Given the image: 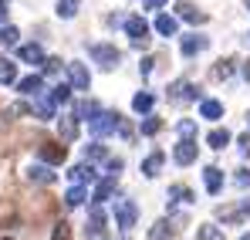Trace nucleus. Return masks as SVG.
<instances>
[{
	"label": "nucleus",
	"mask_w": 250,
	"mask_h": 240,
	"mask_svg": "<svg viewBox=\"0 0 250 240\" xmlns=\"http://www.w3.org/2000/svg\"><path fill=\"white\" fill-rule=\"evenodd\" d=\"M88 54L105 68V71H112V68H119V61H122V51L115 47V44H88Z\"/></svg>",
	"instance_id": "nucleus-1"
},
{
	"label": "nucleus",
	"mask_w": 250,
	"mask_h": 240,
	"mask_svg": "<svg viewBox=\"0 0 250 240\" xmlns=\"http://www.w3.org/2000/svg\"><path fill=\"white\" fill-rule=\"evenodd\" d=\"M115 122H119V112H95L91 119H88V132L95 135V139H105V135H112L115 132Z\"/></svg>",
	"instance_id": "nucleus-2"
},
{
	"label": "nucleus",
	"mask_w": 250,
	"mask_h": 240,
	"mask_svg": "<svg viewBox=\"0 0 250 240\" xmlns=\"http://www.w3.org/2000/svg\"><path fill=\"white\" fill-rule=\"evenodd\" d=\"M196 98H203V95L193 81H172L169 85V102L172 105H186V102H196Z\"/></svg>",
	"instance_id": "nucleus-3"
},
{
	"label": "nucleus",
	"mask_w": 250,
	"mask_h": 240,
	"mask_svg": "<svg viewBox=\"0 0 250 240\" xmlns=\"http://www.w3.org/2000/svg\"><path fill=\"white\" fill-rule=\"evenodd\" d=\"M88 237L91 240H108L105 234V210H102V203H91V210H88Z\"/></svg>",
	"instance_id": "nucleus-4"
},
{
	"label": "nucleus",
	"mask_w": 250,
	"mask_h": 240,
	"mask_svg": "<svg viewBox=\"0 0 250 240\" xmlns=\"http://www.w3.org/2000/svg\"><path fill=\"white\" fill-rule=\"evenodd\" d=\"M135 220H139V206L132 200H115V223L122 227L125 234L135 227Z\"/></svg>",
	"instance_id": "nucleus-5"
},
{
	"label": "nucleus",
	"mask_w": 250,
	"mask_h": 240,
	"mask_svg": "<svg viewBox=\"0 0 250 240\" xmlns=\"http://www.w3.org/2000/svg\"><path fill=\"white\" fill-rule=\"evenodd\" d=\"M125 34L132 38L135 47H149V24L142 17H125Z\"/></svg>",
	"instance_id": "nucleus-6"
},
{
	"label": "nucleus",
	"mask_w": 250,
	"mask_h": 240,
	"mask_svg": "<svg viewBox=\"0 0 250 240\" xmlns=\"http://www.w3.org/2000/svg\"><path fill=\"white\" fill-rule=\"evenodd\" d=\"M216 217L223 223H244L250 217V200H240L237 206H216Z\"/></svg>",
	"instance_id": "nucleus-7"
},
{
	"label": "nucleus",
	"mask_w": 250,
	"mask_h": 240,
	"mask_svg": "<svg viewBox=\"0 0 250 240\" xmlns=\"http://www.w3.org/2000/svg\"><path fill=\"white\" fill-rule=\"evenodd\" d=\"M176 17H179V21H189V24H207L209 21L207 10H200V7L189 3V0H179V3H176Z\"/></svg>",
	"instance_id": "nucleus-8"
},
{
	"label": "nucleus",
	"mask_w": 250,
	"mask_h": 240,
	"mask_svg": "<svg viewBox=\"0 0 250 240\" xmlns=\"http://www.w3.org/2000/svg\"><path fill=\"white\" fill-rule=\"evenodd\" d=\"M38 156H41V162H47V166H61V162L68 159V149H64L61 142H44L41 149H38Z\"/></svg>",
	"instance_id": "nucleus-9"
},
{
	"label": "nucleus",
	"mask_w": 250,
	"mask_h": 240,
	"mask_svg": "<svg viewBox=\"0 0 250 240\" xmlns=\"http://www.w3.org/2000/svg\"><path fill=\"white\" fill-rule=\"evenodd\" d=\"M172 159L179 162V166L196 162V142H193V139H179V142H176V149H172Z\"/></svg>",
	"instance_id": "nucleus-10"
},
{
	"label": "nucleus",
	"mask_w": 250,
	"mask_h": 240,
	"mask_svg": "<svg viewBox=\"0 0 250 240\" xmlns=\"http://www.w3.org/2000/svg\"><path fill=\"white\" fill-rule=\"evenodd\" d=\"M179 47H183L186 58H193V54H200V51L209 47V38H203V34H186V38L179 41Z\"/></svg>",
	"instance_id": "nucleus-11"
},
{
	"label": "nucleus",
	"mask_w": 250,
	"mask_h": 240,
	"mask_svg": "<svg viewBox=\"0 0 250 240\" xmlns=\"http://www.w3.org/2000/svg\"><path fill=\"white\" fill-rule=\"evenodd\" d=\"M68 78H71V85H75L78 91H88V85H91L88 68H84V65H78V61H71V65H68Z\"/></svg>",
	"instance_id": "nucleus-12"
},
{
	"label": "nucleus",
	"mask_w": 250,
	"mask_h": 240,
	"mask_svg": "<svg viewBox=\"0 0 250 240\" xmlns=\"http://www.w3.org/2000/svg\"><path fill=\"white\" fill-rule=\"evenodd\" d=\"M31 112H34L38 119H54V102H51V95L38 91V95H34V105H31Z\"/></svg>",
	"instance_id": "nucleus-13"
},
{
	"label": "nucleus",
	"mask_w": 250,
	"mask_h": 240,
	"mask_svg": "<svg viewBox=\"0 0 250 240\" xmlns=\"http://www.w3.org/2000/svg\"><path fill=\"white\" fill-rule=\"evenodd\" d=\"M115 186H119V176H112V173H108L105 179H98V186H95V196H91V200H95V203H105L112 193H115Z\"/></svg>",
	"instance_id": "nucleus-14"
},
{
	"label": "nucleus",
	"mask_w": 250,
	"mask_h": 240,
	"mask_svg": "<svg viewBox=\"0 0 250 240\" xmlns=\"http://www.w3.org/2000/svg\"><path fill=\"white\" fill-rule=\"evenodd\" d=\"M203 183H207V193H220L223 190V169H216V166H207L203 169Z\"/></svg>",
	"instance_id": "nucleus-15"
},
{
	"label": "nucleus",
	"mask_w": 250,
	"mask_h": 240,
	"mask_svg": "<svg viewBox=\"0 0 250 240\" xmlns=\"http://www.w3.org/2000/svg\"><path fill=\"white\" fill-rule=\"evenodd\" d=\"M176 230H179V227L172 223V217H169V220H156L152 230H149V240H169Z\"/></svg>",
	"instance_id": "nucleus-16"
},
{
	"label": "nucleus",
	"mask_w": 250,
	"mask_h": 240,
	"mask_svg": "<svg viewBox=\"0 0 250 240\" xmlns=\"http://www.w3.org/2000/svg\"><path fill=\"white\" fill-rule=\"evenodd\" d=\"M17 58L27 61V65H41L44 51H41V44H21V47H17Z\"/></svg>",
	"instance_id": "nucleus-17"
},
{
	"label": "nucleus",
	"mask_w": 250,
	"mask_h": 240,
	"mask_svg": "<svg viewBox=\"0 0 250 240\" xmlns=\"http://www.w3.org/2000/svg\"><path fill=\"white\" fill-rule=\"evenodd\" d=\"M58 132H61V142H75L78 139V119L75 115H64L58 122Z\"/></svg>",
	"instance_id": "nucleus-18"
},
{
	"label": "nucleus",
	"mask_w": 250,
	"mask_h": 240,
	"mask_svg": "<svg viewBox=\"0 0 250 240\" xmlns=\"http://www.w3.org/2000/svg\"><path fill=\"white\" fill-rule=\"evenodd\" d=\"M27 179L31 183H41V186H51L54 183V173L47 169V162L44 166H27Z\"/></svg>",
	"instance_id": "nucleus-19"
},
{
	"label": "nucleus",
	"mask_w": 250,
	"mask_h": 240,
	"mask_svg": "<svg viewBox=\"0 0 250 240\" xmlns=\"http://www.w3.org/2000/svg\"><path fill=\"white\" fill-rule=\"evenodd\" d=\"M233 65H237L233 58H220V61L213 65V71H209V75H213V81H227V78H233Z\"/></svg>",
	"instance_id": "nucleus-20"
},
{
	"label": "nucleus",
	"mask_w": 250,
	"mask_h": 240,
	"mask_svg": "<svg viewBox=\"0 0 250 240\" xmlns=\"http://www.w3.org/2000/svg\"><path fill=\"white\" fill-rule=\"evenodd\" d=\"M152 105H156V95H152V91H139V95L132 98V109H135L139 115H149Z\"/></svg>",
	"instance_id": "nucleus-21"
},
{
	"label": "nucleus",
	"mask_w": 250,
	"mask_h": 240,
	"mask_svg": "<svg viewBox=\"0 0 250 240\" xmlns=\"http://www.w3.org/2000/svg\"><path fill=\"white\" fill-rule=\"evenodd\" d=\"M68 179L71 183H91L95 179V169H91V162H82V166H75V169H68Z\"/></svg>",
	"instance_id": "nucleus-22"
},
{
	"label": "nucleus",
	"mask_w": 250,
	"mask_h": 240,
	"mask_svg": "<svg viewBox=\"0 0 250 240\" xmlns=\"http://www.w3.org/2000/svg\"><path fill=\"white\" fill-rule=\"evenodd\" d=\"M200 115L209 119V122H216L220 115H223V102H216V98H203V102H200Z\"/></svg>",
	"instance_id": "nucleus-23"
},
{
	"label": "nucleus",
	"mask_w": 250,
	"mask_h": 240,
	"mask_svg": "<svg viewBox=\"0 0 250 240\" xmlns=\"http://www.w3.org/2000/svg\"><path fill=\"white\" fill-rule=\"evenodd\" d=\"M156 31H159L163 38H176L179 24H176V17H169V14H159V17H156Z\"/></svg>",
	"instance_id": "nucleus-24"
},
{
	"label": "nucleus",
	"mask_w": 250,
	"mask_h": 240,
	"mask_svg": "<svg viewBox=\"0 0 250 240\" xmlns=\"http://www.w3.org/2000/svg\"><path fill=\"white\" fill-rule=\"evenodd\" d=\"M41 88H44L41 75H31V78H21V81H17V91H21V95H38Z\"/></svg>",
	"instance_id": "nucleus-25"
},
{
	"label": "nucleus",
	"mask_w": 250,
	"mask_h": 240,
	"mask_svg": "<svg viewBox=\"0 0 250 240\" xmlns=\"http://www.w3.org/2000/svg\"><path fill=\"white\" fill-rule=\"evenodd\" d=\"M193 190L189 186H183V183H176V186H169V203H193Z\"/></svg>",
	"instance_id": "nucleus-26"
},
{
	"label": "nucleus",
	"mask_w": 250,
	"mask_h": 240,
	"mask_svg": "<svg viewBox=\"0 0 250 240\" xmlns=\"http://www.w3.org/2000/svg\"><path fill=\"white\" fill-rule=\"evenodd\" d=\"M163 162H166V153H159V149H156L149 159L142 162V173H146V176H156V173L163 169Z\"/></svg>",
	"instance_id": "nucleus-27"
},
{
	"label": "nucleus",
	"mask_w": 250,
	"mask_h": 240,
	"mask_svg": "<svg viewBox=\"0 0 250 240\" xmlns=\"http://www.w3.org/2000/svg\"><path fill=\"white\" fill-rule=\"evenodd\" d=\"M14 81H17V65L0 58V85H14Z\"/></svg>",
	"instance_id": "nucleus-28"
},
{
	"label": "nucleus",
	"mask_w": 250,
	"mask_h": 240,
	"mask_svg": "<svg viewBox=\"0 0 250 240\" xmlns=\"http://www.w3.org/2000/svg\"><path fill=\"white\" fill-rule=\"evenodd\" d=\"M64 203H68L71 210H75V206H82V203H84V186H82V183H71V190L64 193Z\"/></svg>",
	"instance_id": "nucleus-29"
},
{
	"label": "nucleus",
	"mask_w": 250,
	"mask_h": 240,
	"mask_svg": "<svg viewBox=\"0 0 250 240\" xmlns=\"http://www.w3.org/2000/svg\"><path fill=\"white\" fill-rule=\"evenodd\" d=\"M207 142H209V149H223V146L230 142V132H227V129H213L207 135Z\"/></svg>",
	"instance_id": "nucleus-30"
},
{
	"label": "nucleus",
	"mask_w": 250,
	"mask_h": 240,
	"mask_svg": "<svg viewBox=\"0 0 250 240\" xmlns=\"http://www.w3.org/2000/svg\"><path fill=\"white\" fill-rule=\"evenodd\" d=\"M98 109H102L98 102H82V105H75V112H71V115H75V119H91Z\"/></svg>",
	"instance_id": "nucleus-31"
},
{
	"label": "nucleus",
	"mask_w": 250,
	"mask_h": 240,
	"mask_svg": "<svg viewBox=\"0 0 250 240\" xmlns=\"http://www.w3.org/2000/svg\"><path fill=\"white\" fill-rule=\"evenodd\" d=\"M196 237H200V240H227V237H223V230L213 227V223H203V227L196 230Z\"/></svg>",
	"instance_id": "nucleus-32"
},
{
	"label": "nucleus",
	"mask_w": 250,
	"mask_h": 240,
	"mask_svg": "<svg viewBox=\"0 0 250 240\" xmlns=\"http://www.w3.org/2000/svg\"><path fill=\"white\" fill-rule=\"evenodd\" d=\"M51 102H54V105H64V102H71V88H68V85H58V88H51Z\"/></svg>",
	"instance_id": "nucleus-33"
},
{
	"label": "nucleus",
	"mask_w": 250,
	"mask_h": 240,
	"mask_svg": "<svg viewBox=\"0 0 250 240\" xmlns=\"http://www.w3.org/2000/svg\"><path fill=\"white\" fill-rule=\"evenodd\" d=\"M78 7H82V0H58V14L61 17H75Z\"/></svg>",
	"instance_id": "nucleus-34"
},
{
	"label": "nucleus",
	"mask_w": 250,
	"mask_h": 240,
	"mask_svg": "<svg viewBox=\"0 0 250 240\" xmlns=\"http://www.w3.org/2000/svg\"><path fill=\"white\" fill-rule=\"evenodd\" d=\"M115 132L122 135L125 142H132V139H135V129H132V125H128V122H125L122 115H119V122H115Z\"/></svg>",
	"instance_id": "nucleus-35"
},
{
	"label": "nucleus",
	"mask_w": 250,
	"mask_h": 240,
	"mask_svg": "<svg viewBox=\"0 0 250 240\" xmlns=\"http://www.w3.org/2000/svg\"><path fill=\"white\" fill-rule=\"evenodd\" d=\"M163 129V119H156V115H149V119L142 122V135H156Z\"/></svg>",
	"instance_id": "nucleus-36"
},
{
	"label": "nucleus",
	"mask_w": 250,
	"mask_h": 240,
	"mask_svg": "<svg viewBox=\"0 0 250 240\" xmlns=\"http://www.w3.org/2000/svg\"><path fill=\"white\" fill-rule=\"evenodd\" d=\"M17 38H21V34H17V27H0V44H3V47L17 44Z\"/></svg>",
	"instance_id": "nucleus-37"
},
{
	"label": "nucleus",
	"mask_w": 250,
	"mask_h": 240,
	"mask_svg": "<svg viewBox=\"0 0 250 240\" xmlns=\"http://www.w3.org/2000/svg\"><path fill=\"white\" fill-rule=\"evenodd\" d=\"M84 156H88V159H108V149L98 146V142H91V146L84 149Z\"/></svg>",
	"instance_id": "nucleus-38"
},
{
	"label": "nucleus",
	"mask_w": 250,
	"mask_h": 240,
	"mask_svg": "<svg viewBox=\"0 0 250 240\" xmlns=\"http://www.w3.org/2000/svg\"><path fill=\"white\" fill-rule=\"evenodd\" d=\"M176 129H179V135H183V139H193V135H196V122H193V119H183Z\"/></svg>",
	"instance_id": "nucleus-39"
},
{
	"label": "nucleus",
	"mask_w": 250,
	"mask_h": 240,
	"mask_svg": "<svg viewBox=\"0 0 250 240\" xmlns=\"http://www.w3.org/2000/svg\"><path fill=\"white\" fill-rule=\"evenodd\" d=\"M41 68H44V75H58L61 71V58H44Z\"/></svg>",
	"instance_id": "nucleus-40"
},
{
	"label": "nucleus",
	"mask_w": 250,
	"mask_h": 240,
	"mask_svg": "<svg viewBox=\"0 0 250 240\" xmlns=\"http://www.w3.org/2000/svg\"><path fill=\"white\" fill-rule=\"evenodd\" d=\"M233 183H237L240 190H247V186H250V169H237V176H233Z\"/></svg>",
	"instance_id": "nucleus-41"
},
{
	"label": "nucleus",
	"mask_w": 250,
	"mask_h": 240,
	"mask_svg": "<svg viewBox=\"0 0 250 240\" xmlns=\"http://www.w3.org/2000/svg\"><path fill=\"white\" fill-rule=\"evenodd\" d=\"M51 240H71V227H68V223H58V227H54V237Z\"/></svg>",
	"instance_id": "nucleus-42"
},
{
	"label": "nucleus",
	"mask_w": 250,
	"mask_h": 240,
	"mask_svg": "<svg viewBox=\"0 0 250 240\" xmlns=\"http://www.w3.org/2000/svg\"><path fill=\"white\" fill-rule=\"evenodd\" d=\"M152 68H156V58H142V65H139L142 78H149V75H152Z\"/></svg>",
	"instance_id": "nucleus-43"
},
{
	"label": "nucleus",
	"mask_w": 250,
	"mask_h": 240,
	"mask_svg": "<svg viewBox=\"0 0 250 240\" xmlns=\"http://www.w3.org/2000/svg\"><path fill=\"white\" fill-rule=\"evenodd\" d=\"M240 153L250 156V132H247V135H240Z\"/></svg>",
	"instance_id": "nucleus-44"
},
{
	"label": "nucleus",
	"mask_w": 250,
	"mask_h": 240,
	"mask_svg": "<svg viewBox=\"0 0 250 240\" xmlns=\"http://www.w3.org/2000/svg\"><path fill=\"white\" fill-rule=\"evenodd\" d=\"M119 169H122V159H108V173L112 176H119Z\"/></svg>",
	"instance_id": "nucleus-45"
},
{
	"label": "nucleus",
	"mask_w": 250,
	"mask_h": 240,
	"mask_svg": "<svg viewBox=\"0 0 250 240\" xmlns=\"http://www.w3.org/2000/svg\"><path fill=\"white\" fill-rule=\"evenodd\" d=\"M159 7H166V0H146V10H159Z\"/></svg>",
	"instance_id": "nucleus-46"
},
{
	"label": "nucleus",
	"mask_w": 250,
	"mask_h": 240,
	"mask_svg": "<svg viewBox=\"0 0 250 240\" xmlns=\"http://www.w3.org/2000/svg\"><path fill=\"white\" fill-rule=\"evenodd\" d=\"M7 21V0H0V24Z\"/></svg>",
	"instance_id": "nucleus-47"
},
{
	"label": "nucleus",
	"mask_w": 250,
	"mask_h": 240,
	"mask_svg": "<svg viewBox=\"0 0 250 240\" xmlns=\"http://www.w3.org/2000/svg\"><path fill=\"white\" fill-rule=\"evenodd\" d=\"M244 78H247V85H250V58L244 61Z\"/></svg>",
	"instance_id": "nucleus-48"
},
{
	"label": "nucleus",
	"mask_w": 250,
	"mask_h": 240,
	"mask_svg": "<svg viewBox=\"0 0 250 240\" xmlns=\"http://www.w3.org/2000/svg\"><path fill=\"white\" fill-rule=\"evenodd\" d=\"M244 7H247V10H250V0H244Z\"/></svg>",
	"instance_id": "nucleus-49"
},
{
	"label": "nucleus",
	"mask_w": 250,
	"mask_h": 240,
	"mask_svg": "<svg viewBox=\"0 0 250 240\" xmlns=\"http://www.w3.org/2000/svg\"><path fill=\"white\" fill-rule=\"evenodd\" d=\"M240 240H250V234H244V237H240Z\"/></svg>",
	"instance_id": "nucleus-50"
},
{
	"label": "nucleus",
	"mask_w": 250,
	"mask_h": 240,
	"mask_svg": "<svg viewBox=\"0 0 250 240\" xmlns=\"http://www.w3.org/2000/svg\"><path fill=\"white\" fill-rule=\"evenodd\" d=\"M3 240H10V237H3Z\"/></svg>",
	"instance_id": "nucleus-51"
}]
</instances>
